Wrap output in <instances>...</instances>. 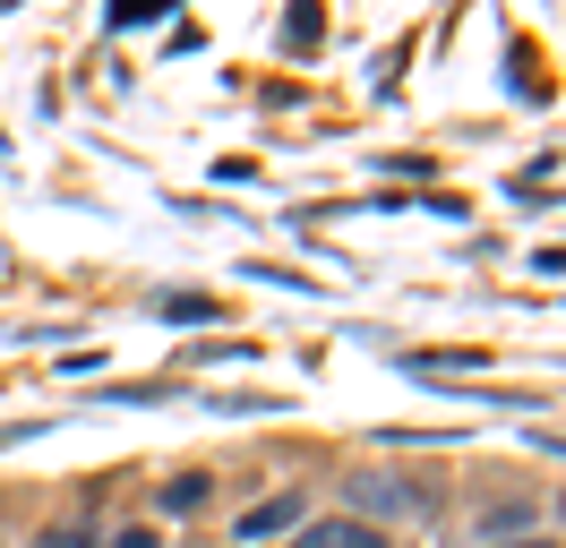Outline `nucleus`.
Returning <instances> with one entry per match:
<instances>
[{"instance_id":"nucleus-3","label":"nucleus","mask_w":566,"mask_h":548,"mask_svg":"<svg viewBox=\"0 0 566 548\" xmlns=\"http://www.w3.org/2000/svg\"><path fill=\"white\" fill-rule=\"evenodd\" d=\"M292 523H301V497L283 488V497H266V506L241 514V540H275V531H292Z\"/></svg>"},{"instance_id":"nucleus-5","label":"nucleus","mask_w":566,"mask_h":548,"mask_svg":"<svg viewBox=\"0 0 566 548\" xmlns=\"http://www.w3.org/2000/svg\"><path fill=\"white\" fill-rule=\"evenodd\" d=\"M155 18H164L155 0H112V27H155Z\"/></svg>"},{"instance_id":"nucleus-2","label":"nucleus","mask_w":566,"mask_h":548,"mask_svg":"<svg viewBox=\"0 0 566 548\" xmlns=\"http://www.w3.org/2000/svg\"><path fill=\"white\" fill-rule=\"evenodd\" d=\"M360 514H429V488H403V479H353Z\"/></svg>"},{"instance_id":"nucleus-6","label":"nucleus","mask_w":566,"mask_h":548,"mask_svg":"<svg viewBox=\"0 0 566 548\" xmlns=\"http://www.w3.org/2000/svg\"><path fill=\"white\" fill-rule=\"evenodd\" d=\"M497 548H549V540H497Z\"/></svg>"},{"instance_id":"nucleus-4","label":"nucleus","mask_w":566,"mask_h":548,"mask_svg":"<svg viewBox=\"0 0 566 548\" xmlns=\"http://www.w3.org/2000/svg\"><path fill=\"white\" fill-rule=\"evenodd\" d=\"M198 506H207V479H198V472L164 488V514H198Z\"/></svg>"},{"instance_id":"nucleus-1","label":"nucleus","mask_w":566,"mask_h":548,"mask_svg":"<svg viewBox=\"0 0 566 548\" xmlns=\"http://www.w3.org/2000/svg\"><path fill=\"white\" fill-rule=\"evenodd\" d=\"M292 548H387V540H378L369 523H353V514H326V523H301Z\"/></svg>"}]
</instances>
